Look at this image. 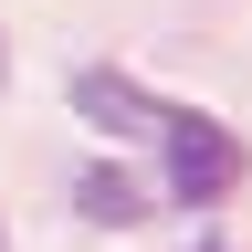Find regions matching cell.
<instances>
[{"instance_id": "obj_1", "label": "cell", "mask_w": 252, "mask_h": 252, "mask_svg": "<svg viewBox=\"0 0 252 252\" xmlns=\"http://www.w3.org/2000/svg\"><path fill=\"white\" fill-rule=\"evenodd\" d=\"M242 168H252V147H242L220 116H200V105H179V116H168V147H158V189H168L179 210L231 200V189H242Z\"/></svg>"}, {"instance_id": "obj_2", "label": "cell", "mask_w": 252, "mask_h": 252, "mask_svg": "<svg viewBox=\"0 0 252 252\" xmlns=\"http://www.w3.org/2000/svg\"><path fill=\"white\" fill-rule=\"evenodd\" d=\"M63 94H74V116L94 126V137H126V147H168V116H179V105H158V94H147L137 74H116V63H84V74L63 84Z\"/></svg>"}, {"instance_id": "obj_3", "label": "cell", "mask_w": 252, "mask_h": 252, "mask_svg": "<svg viewBox=\"0 0 252 252\" xmlns=\"http://www.w3.org/2000/svg\"><path fill=\"white\" fill-rule=\"evenodd\" d=\"M74 210L94 220V231H137V220L158 210V189H147L137 168H126V158H94V168L74 179Z\"/></svg>"}, {"instance_id": "obj_4", "label": "cell", "mask_w": 252, "mask_h": 252, "mask_svg": "<svg viewBox=\"0 0 252 252\" xmlns=\"http://www.w3.org/2000/svg\"><path fill=\"white\" fill-rule=\"evenodd\" d=\"M0 74H11V53H0Z\"/></svg>"}, {"instance_id": "obj_5", "label": "cell", "mask_w": 252, "mask_h": 252, "mask_svg": "<svg viewBox=\"0 0 252 252\" xmlns=\"http://www.w3.org/2000/svg\"><path fill=\"white\" fill-rule=\"evenodd\" d=\"M200 252H220V242H200Z\"/></svg>"}]
</instances>
